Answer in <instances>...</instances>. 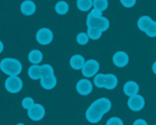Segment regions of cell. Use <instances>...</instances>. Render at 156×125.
I'll use <instances>...</instances> for the list:
<instances>
[{
    "label": "cell",
    "mask_w": 156,
    "mask_h": 125,
    "mask_svg": "<svg viewBox=\"0 0 156 125\" xmlns=\"http://www.w3.org/2000/svg\"><path fill=\"white\" fill-rule=\"evenodd\" d=\"M100 63L96 59H89L85 61L83 68L81 69L82 74L86 78H91L98 73L100 70Z\"/></svg>",
    "instance_id": "obj_7"
},
{
    "label": "cell",
    "mask_w": 156,
    "mask_h": 125,
    "mask_svg": "<svg viewBox=\"0 0 156 125\" xmlns=\"http://www.w3.org/2000/svg\"><path fill=\"white\" fill-rule=\"evenodd\" d=\"M120 3L125 8H133L136 3V0H119Z\"/></svg>",
    "instance_id": "obj_28"
},
{
    "label": "cell",
    "mask_w": 156,
    "mask_h": 125,
    "mask_svg": "<svg viewBox=\"0 0 156 125\" xmlns=\"http://www.w3.org/2000/svg\"><path fill=\"white\" fill-rule=\"evenodd\" d=\"M5 88L11 94H17L23 88V81L19 76H9L5 81Z\"/></svg>",
    "instance_id": "obj_5"
},
{
    "label": "cell",
    "mask_w": 156,
    "mask_h": 125,
    "mask_svg": "<svg viewBox=\"0 0 156 125\" xmlns=\"http://www.w3.org/2000/svg\"><path fill=\"white\" fill-rule=\"evenodd\" d=\"M133 125H148V123L143 119H137L133 122Z\"/></svg>",
    "instance_id": "obj_30"
},
{
    "label": "cell",
    "mask_w": 156,
    "mask_h": 125,
    "mask_svg": "<svg viewBox=\"0 0 156 125\" xmlns=\"http://www.w3.org/2000/svg\"><path fill=\"white\" fill-rule=\"evenodd\" d=\"M90 14L92 16H94V17H101V16H103V12L99 9H93Z\"/></svg>",
    "instance_id": "obj_29"
},
{
    "label": "cell",
    "mask_w": 156,
    "mask_h": 125,
    "mask_svg": "<svg viewBox=\"0 0 156 125\" xmlns=\"http://www.w3.org/2000/svg\"><path fill=\"white\" fill-rule=\"evenodd\" d=\"M4 49H5V46H4V43L2 42V41L0 40V54L3 52Z\"/></svg>",
    "instance_id": "obj_31"
},
{
    "label": "cell",
    "mask_w": 156,
    "mask_h": 125,
    "mask_svg": "<svg viewBox=\"0 0 156 125\" xmlns=\"http://www.w3.org/2000/svg\"><path fill=\"white\" fill-rule=\"evenodd\" d=\"M151 70H152L153 73L156 75V61L153 62L152 66H151Z\"/></svg>",
    "instance_id": "obj_32"
},
{
    "label": "cell",
    "mask_w": 156,
    "mask_h": 125,
    "mask_svg": "<svg viewBox=\"0 0 156 125\" xmlns=\"http://www.w3.org/2000/svg\"><path fill=\"white\" fill-rule=\"evenodd\" d=\"M89 40L90 38L88 35L87 34V32L81 31V32L78 33L76 36V42L80 46H85V45H87L89 42Z\"/></svg>",
    "instance_id": "obj_23"
},
{
    "label": "cell",
    "mask_w": 156,
    "mask_h": 125,
    "mask_svg": "<svg viewBox=\"0 0 156 125\" xmlns=\"http://www.w3.org/2000/svg\"><path fill=\"white\" fill-rule=\"evenodd\" d=\"M112 63L118 68H124L129 62V56L124 51H118L112 55Z\"/></svg>",
    "instance_id": "obj_11"
},
{
    "label": "cell",
    "mask_w": 156,
    "mask_h": 125,
    "mask_svg": "<svg viewBox=\"0 0 156 125\" xmlns=\"http://www.w3.org/2000/svg\"><path fill=\"white\" fill-rule=\"evenodd\" d=\"M44 55L43 53L38 49H33L28 53V59L32 64H38L43 61Z\"/></svg>",
    "instance_id": "obj_17"
},
{
    "label": "cell",
    "mask_w": 156,
    "mask_h": 125,
    "mask_svg": "<svg viewBox=\"0 0 156 125\" xmlns=\"http://www.w3.org/2000/svg\"><path fill=\"white\" fill-rule=\"evenodd\" d=\"M36 40L41 46H48L54 39L53 31L48 28H41L36 32Z\"/></svg>",
    "instance_id": "obj_6"
},
{
    "label": "cell",
    "mask_w": 156,
    "mask_h": 125,
    "mask_svg": "<svg viewBox=\"0 0 156 125\" xmlns=\"http://www.w3.org/2000/svg\"><path fill=\"white\" fill-rule=\"evenodd\" d=\"M87 28H97L104 32L106 30L109 29L110 23H109V19L104 16L94 17L90 14H89L87 17Z\"/></svg>",
    "instance_id": "obj_4"
},
{
    "label": "cell",
    "mask_w": 156,
    "mask_h": 125,
    "mask_svg": "<svg viewBox=\"0 0 156 125\" xmlns=\"http://www.w3.org/2000/svg\"><path fill=\"white\" fill-rule=\"evenodd\" d=\"M118 85V78L113 74H104L103 75V86L106 90H113Z\"/></svg>",
    "instance_id": "obj_13"
},
{
    "label": "cell",
    "mask_w": 156,
    "mask_h": 125,
    "mask_svg": "<svg viewBox=\"0 0 156 125\" xmlns=\"http://www.w3.org/2000/svg\"><path fill=\"white\" fill-rule=\"evenodd\" d=\"M76 92L82 96H87L93 91V84L86 78L80 79L76 84Z\"/></svg>",
    "instance_id": "obj_10"
},
{
    "label": "cell",
    "mask_w": 156,
    "mask_h": 125,
    "mask_svg": "<svg viewBox=\"0 0 156 125\" xmlns=\"http://www.w3.org/2000/svg\"><path fill=\"white\" fill-rule=\"evenodd\" d=\"M145 34L150 38H155L156 37V22L154 21L151 24L148 29L145 31Z\"/></svg>",
    "instance_id": "obj_25"
},
{
    "label": "cell",
    "mask_w": 156,
    "mask_h": 125,
    "mask_svg": "<svg viewBox=\"0 0 156 125\" xmlns=\"http://www.w3.org/2000/svg\"><path fill=\"white\" fill-rule=\"evenodd\" d=\"M154 125H156V124H154Z\"/></svg>",
    "instance_id": "obj_34"
},
{
    "label": "cell",
    "mask_w": 156,
    "mask_h": 125,
    "mask_svg": "<svg viewBox=\"0 0 156 125\" xmlns=\"http://www.w3.org/2000/svg\"><path fill=\"white\" fill-rule=\"evenodd\" d=\"M145 98L140 94H137L131 96L127 101V105L129 108L133 111H140L145 107Z\"/></svg>",
    "instance_id": "obj_8"
},
{
    "label": "cell",
    "mask_w": 156,
    "mask_h": 125,
    "mask_svg": "<svg viewBox=\"0 0 156 125\" xmlns=\"http://www.w3.org/2000/svg\"><path fill=\"white\" fill-rule=\"evenodd\" d=\"M16 125H25V124L24 123H17Z\"/></svg>",
    "instance_id": "obj_33"
},
{
    "label": "cell",
    "mask_w": 156,
    "mask_h": 125,
    "mask_svg": "<svg viewBox=\"0 0 156 125\" xmlns=\"http://www.w3.org/2000/svg\"><path fill=\"white\" fill-rule=\"evenodd\" d=\"M0 69L9 76H18L22 71V64L16 58H5L0 61Z\"/></svg>",
    "instance_id": "obj_2"
},
{
    "label": "cell",
    "mask_w": 156,
    "mask_h": 125,
    "mask_svg": "<svg viewBox=\"0 0 156 125\" xmlns=\"http://www.w3.org/2000/svg\"><path fill=\"white\" fill-rule=\"evenodd\" d=\"M112 108V103L107 97H100L94 101L85 114L86 119L91 123H97L101 120L104 114L109 112Z\"/></svg>",
    "instance_id": "obj_1"
},
{
    "label": "cell",
    "mask_w": 156,
    "mask_h": 125,
    "mask_svg": "<svg viewBox=\"0 0 156 125\" xmlns=\"http://www.w3.org/2000/svg\"><path fill=\"white\" fill-rule=\"evenodd\" d=\"M34 101L33 100L32 97H26L25 98L22 99V108H25V110H29L30 108H32L34 105Z\"/></svg>",
    "instance_id": "obj_24"
},
{
    "label": "cell",
    "mask_w": 156,
    "mask_h": 125,
    "mask_svg": "<svg viewBox=\"0 0 156 125\" xmlns=\"http://www.w3.org/2000/svg\"><path fill=\"white\" fill-rule=\"evenodd\" d=\"M40 84L44 89L51 90L57 85V78L55 74L44 75L40 79Z\"/></svg>",
    "instance_id": "obj_12"
},
{
    "label": "cell",
    "mask_w": 156,
    "mask_h": 125,
    "mask_svg": "<svg viewBox=\"0 0 156 125\" xmlns=\"http://www.w3.org/2000/svg\"><path fill=\"white\" fill-rule=\"evenodd\" d=\"M85 59L83 58V55H74L70 58V65L74 70L78 71L81 70L83 68V65L85 64Z\"/></svg>",
    "instance_id": "obj_16"
},
{
    "label": "cell",
    "mask_w": 156,
    "mask_h": 125,
    "mask_svg": "<svg viewBox=\"0 0 156 125\" xmlns=\"http://www.w3.org/2000/svg\"><path fill=\"white\" fill-rule=\"evenodd\" d=\"M139 91V85L135 81H129L123 85V92L126 96H131L137 94Z\"/></svg>",
    "instance_id": "obj_15"
},
{
    "label": "cell",
    "mask_w": 156,
    "mask_h": 125,
    "mask_svg": "<svg viewBox=\"0 0 156 125\" xmlns=\"http://www.w3.org/2000/svg\"><path fill=\"white\" fill-rule=\"evenodd\" d=\"M36 9L35 3L31 0H25L20 6L21 13L25 16H32L36 12Z\"/></svg>",
    "instance_id": "obj_14"
},
{
    "label": "cell",
    "mask_w": 156,
    "mask_h": 125,
    "mask_svg": "<svg viewBox=\"0 0 156 125\" xmlns=\"http://www.w3.org/2000/svg\"><path fill=\"white\" fill-rule=\"evenodd\" d=\"M45 115V109L41 104H34V106L28 110V116L33 121L42 120Z\"/></svg>",
    "instance_id": "obj_9"
},
{
    "label": "cell",
    "mask_w": 156,
    "mask_h": 125,
    "mask_svg": "<svg viewBox=\"0 0 156 125\" xmlns=\"http://www.w3.org/2000/svg\"><path fill=\"white\" fill-rule=\"evenodd\" d=\"M103 75H104V74H97V75H95V77H94V83L97 88H103Z\"/></svg>",
    "instance_id": "obj_26"
},
{
    "label": "cell",
    "mask_w": 156,
    "mask_h": 125,
    "mask_svg": "<svg viewBox=\"0 0 156 125\" xmlns=\"http://www.w3.org/2000/svg\"><path fill=\"white\" fill-rule=\"evenodd\" d=\"M106 125H124L123 121L119 117H112L106 121Z\"/></svg>",
    "instance_id": "obj_27"
},
{
    "label": "cell",
    "mask_w": 156,
    "mask_h": 125,
    "mask_svg": "<svg viewBox=\"0 0 156 125\" xmlns=\"http://www.w3.org/2000/svg\"><path fill=\"white\" fill-rule=\"evenodd\" d=\"M103 31L97 28H87V34L91 40H98L103 35Z\"/></svg>",
    "instance_id": "obj_21"
},
{
    "label": "cell",
    "mask_w": 156,
    "mask_h": 125,
    "mask_svg": "<svg viewBox=\"0 0 156 125\" xmlns=\"http://www.w3.org/2000/svg\"><path fill=\"white\" fill-rule=\"evenodd\" d=\"M55 12L57 13V14L63 16V15L67 14V12H68L69 5L66 1L61 0V1H58V2L55 4Z\"/></svg>",
    "instance_id": "obj_19"
},
{
    "label": "cell",
    "mask_w": 156,
    "mask_h": 125,
    "mask_svg": "<svg viewBox=\"0 0 156 125\" xmlns=\"http://www.w3.org/2000/svg\"><path fill=\"white\" fill-rule=\"evenodd\" d=\"M76 7L81 12H88L93 7V0H76Z\"/></svg>",
    "instance_id": "obj_20"
},
{
    "label": "cell",
    "mask_w": 156,
    "mask_h": 125,
    "mask_svg": "<svg viewBox=\"0 0 156 125\" xmlns=\"http://www.w3.org/2000/svg\"><path fill=\"white\" fill-rule=\"evenodd\" d=\"M109 6L108 0H93V7L103 12Z\"/></svg>",
    "instance_id": "obj_22"
},
{
    "label": "cell",
    "mask_w": 156,
    "mask_h": 125,
    "mask_svg": "<svg viewBox=\"0 0 156 125\" xmlns=\"http://www.w3.org/2000/svg\"><path fill=\"white\" fill-rule=\"evenodd\" d=\"M48 74H55L53 67L48 64H44L42 65L32 64L28 69V77L32 80L41 79L43 75Z\"/></svg>",
    "instance_id": "obj_3"
},
{
    "label": "cell",
    "mask_w": 156,
    "mask_h": 125,
    "mask_svg": "<svg viewBox=\"0 0 156 125\" xmlns=\"http://www.w3.org/2000/svg\"><path fill=\"white\" fill-rule=\"evenodd\" d=\"M153 22H154V20L151 17H149V16H142L138 19L137 26L139 30L145 32Z\"/></svg>",
    "instance_id": "obj_18"
}]
</instances>
